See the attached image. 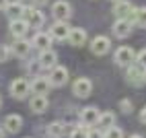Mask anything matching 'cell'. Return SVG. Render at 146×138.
Returning a JSON list of instances; mask_svg holds the SVG:
<instances>
[{"label": "cell", "instance_id": "28", "mask_svg": "<svg viewBox=\"0 0 146 138\" xmlns=\"http://www.w3.org/2000/svg\"><path fill=\"white\" fill-rule=\"evenodd\" d=\"M86 138H103V134L99 128H91V130H86Z\"/></svg>", "mask_w": 146, "mask_h": 138}, {"label": "cell", "instance_id": "11", "mask_svg": "<svg viewBox=\"0 0 146 138\" xmlns=\"http://www.w3.org/2000/svg\"><path fill=\"white\" fill-rule=\"evenodd\" d=\"M66 81H68V70L64 66H54L52 68V76H50L52 87H62V85H66Z\"/></svg>", "mask_w": 146, "mask_h": 138}, {"label": "cell", "instance_id": "21", "mask_svg": "<svg viewBox=\"0 0 146 138\" xmlns=\"http://www.w3.org/2000/svg\"><path fill=\"white\" fill-rule=\"evenodd\" d=\"M31 45L39 47V50H47L52 45V35L50 33H35V37L31 39Z\"/></svg>", "mask_w": 146, "mask_h": 138}, {"label": "cell", "instance_id": "16", "mask_svg": "<svg viewBox=\"0 0 146 138\" xmlns=\"http://www.w3.org/2000/svg\"><path fill=\"white\" fill-rule=\"evenodd\" d=\"M27 31H29V23L25 21V19H17V21H11V33H13V37L21 39V37H25Z\"/></svg>", "mask_w": 146, "mask_h": 138}, {"label": "cell", "instance_id": "3", "mask_svg": "<svg viewBox=\"0 0 146 138\" xmlns=\"http://www.w3.org/2000/svg\"><path fill=\"white\" fill-rule=\"evenodd\" d=\"M23 19L29 23V27H35V29H37V27H41L43 21H45V19H43V13H41V11H37L35 6H25Z\"/></svg>", "mask_w": 146, "mask_h": 138}, {"label": "cell", "instance_id": "1", "mask_svg": "<svg viewBox=\"0 0 146 138\" xmlns=\"http://www.w3.org/2000/svg\"><path fill=\"white\" fill-rule=\"evenodd\" d=\"M125 76H128V83L134 85V87H142L146 83V66L138 64V62H132L128 66V72H125Z\"/></svg>", "mask_w": 146, "mask_h": 138}, {"label": "cell", "instance_id": "37", "mask_svg": "<svg viewBox=\"0 0 146 138\" xmlns=\"http://www.w3.org/2000/svg\"><path fill=\"white\" fill-rule=\"evenodd\" d=\"M0 105H2V99H0Z\"/></svg>", "mask_w": 146, "mask_h": 138}, {"label": "cell", "instance_id": "19", "mask_svg": "<svg viewBox=\"0 0 146 138\" xmlns=\"http://www.w3.org/2000/svg\"><path fill=\"white\" fill-rule=\"evenodd\" d=\"M29 107H31L33 113H43L47 109V97L45 95H33L31 101H29Z\"/></svg>", "mask_w": 146, "mask_h": 138}, {"label": "cell", "instance_id": "18", "mask_svg": "<svg viewBox=\"0 0 146 138\" xmlns=\"http://www.w3.org/2000/svg\"><path fill=\"white\" fill-rule=\"evenodd\" d=\"M97 120H99V109L97 107H86V109L80 111V122L84 126H95Z\"/></svg>", "mask_w": 146, "mask_h": 138}, {"label": "cell", "instance_id": "31", "mask_svg": "<svg viewBox=\"0 0 146 138\" xmlns=\"http://www.w3.org/2000/svg\"><path fill=\"white\" fill-rule=\"evenodd\" d=\"M47 2H50V0H33L35 6H43V4H47Z\"/></svg>", "mask_w": 146, "mask_h": 138}, {"label": "cell", "instance_id": "36", "mask_svg": "<svg viewBox=\"0 0 146 138\" xmlns=\"http://www.w3.org/2000/svg\"><path fill=\"white\" fill-rule=\"evenodd\" d=\"M111 2H117V0H111Z\"/></svg>", "mask_w": 146, "mask_h": 138}, {"label": "cell", "instance_id": "7", "mask_svg": "<svg viewBox=\"0 0 146 138\" xmlns=\"http://www.w3.org/2000/svg\"><path fill=\"white\" fill-rule=\"evenodd\" d=\"M109 47H111V41H109V37H105V35H97L91 41V52L95 56H105L109 52Z\"/></svg>", "mask_w": 146, "mask_h": 138}, {"label": "cell", "instance_id": "6", "mask_svg": "<svg viewBox=\"0 0 146 138\" xmlns=\"http://www.w3.org/2000/svg\"><path fill=\"white\" fill-rule=\"evenodd\" d=\"M91 91H93V83L89 78H76L74 85H72V93L76 97H80V99H86L91 95Z\"/></svg>", "mask_w": 146, "mask_h": 138}, {"label": "cell", "instance_id": "10", "mask_svg": "<svg viewBox=\"0 0 146 138\" xmlns=\"http://www.w3.org/2000/svg\"><path fill=\"white\" fill-rule=\"evenodd\" d=\"M132 33V21H128V19H117V21L113 23V35L115 37H128Z\"/></svg>", "mask_w": 146, "mask_h": 138}, {"label": "cell", "instance_id": "32", "mask_svg": "<svg viewBox=\"0 0 146 138\" xmlns=\"http://www.w3.org/2000/svg\"><path fill=\"white\" fill-rule=\"evenodd\" d=\"M140 120H142V124H146V107L140 111Z\"/></svg>", "mask_w": 146, "mask_h": 138}, {"label": "cell", "instance_id": "2", "mask_svg": "<svg viewBox=\"0 0 146 138\" xmlns=\"http://www.w3.org/2000/svg\"><path fill=\"white\" fill-rule=\"evenodd\" d=\"M29 93H31V83L25 78H15L11 83V95L15 99H25Z\"/></svg>", "mask_w": 146, "mask_h": 138}, {"label": "cell", "instance_id": "34", "mask_svg": "<svg viewBox=\"0 0 146 138\" xmlns=\"http://www.w3.org/2000/svg\"><path fill=\"white\" fill-rule=\"evenodd\" d=\"M0 138H4V128H0Z\"/></svg>", "mask_w": 146, "mask_h": 138}, {"label": "cell", "instance_id": "22", "mask_svg": "<svg viewBox=\"0 0 146 138\" xmlns=\"http://www.w3.org/2000/svg\"><path fill=\"white\" fill-rule=\"evenodd\" d=\"M29 52H31V43L25 41L23 37H21V39H17V43L13 45V54H15L17 58H25Z\"/></svg>", "mask_w": 146, "mask_h": 138}, {"label": "cell", "instance_id": "35", "mask_svg": "<svg viewBox=\"0 0 146 138\" xmlns=\"http://www.w3.org/2000/svg\"><path fill=\"white\" fill-rule=\"evenodd\" d=\"M130 138H142V136H140V134H132Z\"/></svg>", "mask_w": 146, "mask_h": 138}, {"label": "cell", "instance_id": "30", "mask_svg": "<svg viewBox=\"0 0 146 138\" xmlns=\"http://www.w3.org/2000/svg\"><path fill=\"white\" fill-rule=\"evenodd\" d=\"M121 109H123L125 113H128V111H132V103H130L128 99H123V101H121Z\"/></svg>", "mask_w": 146, "mask_h": 138}, {"label": "cell", "instance_id": "20", "mask_svg": "<svg viewBox=\"0 0 146 138\" xmlns=\"http://www.w3.org/2000/svg\"><path fill=\"white\" fill-rule=\"evenodd\" d=\"M97 126H99V130H107V128L115 126V113H113V111H103V113H99Z\"/></svg>", "mask_w": 146, "mask_h": 138}, {"label": "cell", "instance_id": "5", "mask_svg": "<svg viewBox=\"0 0 146 138\" xmlns=\"http://www.w3.org/2000/svg\"><path fill=\"white\" fill-rule=\"evenodd\" d=\"M134 11L136 8L132 6V2H128V0H117L115 6H113V15L117 19H128V21H132Z\"/></svg>", "mask_w": 146, "mask_h": 138}, {"label": "cell", "instance_id": "24", "mask_svg": "<svg viewBox=\"0 0 146 138\" xmlns=\"http://www.w3.org/2000/svg\"><path fill=\"white\" fill-rule=\"evenodd\" d=\"M132 23L138 25V27H146V6H140L134 11V17H132Z\"/></svg>", "mask_w": 146, "mask_h": 138}, {"label": "cell", "instance_id": "12", "mask_svg": "<svg viewBox=\"0 0 146 138\" xmlns=\"http://www.w3.org/2000/svg\"><path fill=\"white\" fill-rule=\"evenodd\" d=\"M52 89L50 78H43V76H35L33 83H31V91L33 95H47V91Z\"/></svg>", "mask_w": 146, "mask_h": 138}, {"label": "cell", "instance_id": "29", "mask_svg": "<svg viewBox=\"0 0 146 138\" xmlns=\"http://www.w3.org/2000/svg\"><path fill=\"white\" fill-rule=\"evenodd\" d=\"M136 62L142 64V66H146V50H142V52L136 54Z\"/></svg>", "mask_w": 146, "mask_h": 138}, {"label": "cell", "instance_id": "4", "mask_svg": "<svg viewBox=\"0 0 146 138\" xmlns=\"http://www.w3.org/2000/svg\"><path fill=\"white\" fill-rule=\"evenodd\" d=\"M113 60H115V64H119V66H130V64L136 60V54H134L132 47L121 45V47H117V52H115Z\"/></svg>", "mask_w": 146, "mask_h": 138}, {"label": "cell", "instance_id": "13", "mask_svg": "<svg viewBox=\"0 0 146 138\" xmlns=\"http://www.w3.org/2000/svg\"><path fill=\"white\" fill-rule=\"evenodd\" d=\"M68 41H70V45H74V47L84 45V41H86V31H84V29H80V27H72L70 33H68Z\"/></svg>", "mask_w": 146, "mask_h": 138}, {"label": "cell", "instance_id": "27", "mask_svg": "<svg viewBox=\"0 0 146 138\" xmlns=\"http://www.w3.org/2000/svg\"><path fill=\"white\" fill-rule=\"evenodd\" d=\"M70 138H86V130H84L82 126L74 128V130H72V134H70Z\"/></svg>", "mask_w": 146, "mask_h": 138}, {"label": "cell", "instance_id": "8", "mask_svg": "<svg viewBox=\"0 0 146 138\" xmlns=\"http://www.w3.org/2000/svg\"><path fill=\"white\" fill-rule=\"evenodd\" d=\"M52 15L58 19V21H68L72 15V6L66 2V0H58V2L52 6Z\"/></svg>", "mask_w": 146, "mask_h": 138}, {"label": "cell", "instance_id": "23", "mask_svg": "<svg viewBox=\"0 0 146 138\" xmlns=\"http://www.w3.org/2000/svg\"><path fill=\"white\" fill-rule=\"evenodd\" d=\"M66 134V124L64 122H52L47 126V136L50 138H60Z\"/></svg>", "mask_w": 146, "mask_h": 138}, {"label": "cell", "instance_id": "25", "mask_svg": "<svg viewBox=\"0 0 146 138\" xmlns=\"http://www.w3.org/2000/svg\"><path fill=\"white\" fill-rule=\"evenodd\" d=\"M103 138H123V130H121V128L111 126V128H107V130H105Z\"/></svg>", "mask_w": 146, "mask_h": 138}, {"label": "cell", "instance_id": "9", "mask_svg": "<svg viewBox=\"0 0 146 138\" xmlns=\"http://www.w3.org/2000/svg\"><path fill=\"white\" fill-rule=\"evenodd\" d=\"M70 25H68V21H58V23H54L52 25V31H50V35L54 37V39H60V41H64V39H68V33H70Z\"/></svg>", "mask_w": 146, "mask_h": 138}, {"label": "cell", "instance_id": "14", "mask_svg": "<svg viewBox=\"0 0 146 138\" xmlns=\"http://www.w3.org/2000/svg\"><path fill=\"white\" fill-rule=\"evenodd\" d=\"M37 62H39L41 68H54L56 62H58V56H56V52H52L50 47H47V50H41L39 58H37Z\"/></svg>", "mask_w": 146, "mask_h": 138}, {"label": "cell", "instance_id": "26", "mask_svg": "<svg viewBox=\"0 0 146 138\" xmlns=\"http://www.w3.org/2000/svg\"><path fill=\"white\" fill-rule=\"evenodd\" d=\"M11 54H13V50L8 45H0V62H6L11 58Z\"/></svg>", "mask_w": 146, "mask_h": 138}, {"label": "cell", "instance_id": "33", "mask_svg": "<svg viewBox=\"0 0 146 138\" xmlns=\"http://www.w3.org/2000/svg\"><path fill=\"white\" fill-rule=\"evenodd\" d=\"M6 4H8V0H0V8H4Z\"/></svg>", "mask_w": 146, "mask_h": 138}, {"label": "cell", "instance_id": "17", "mask_svg": "<svg viewBox=\"0 0 146 138\" xmlns=\"http://www.w3.org/2000/svg\"><path fill=\"white\" fill-rule=\"evenodd\" d=\"M23 11H25V6L21 2H8L4 6V13L6 17L11 19V21H17V19H23Z\"/></svg>", "mask_w": 146, "mask_h": 138}, {"label": "cell", "instance_id": "15", "mask_svg": "<svg viewBox=\"0 0 146 138\" xmlns=\"http://www.w3.org/2000/svg\"><path fill=\"white\" fill-rule=\"evenodd\" d=\"M21 126H23V117L21 115H6V120H4V130L6 132H11V134H17L19 130H21Z\"/></svg>", "mask_w": 146, "mask_h": 138}]
</instances>
